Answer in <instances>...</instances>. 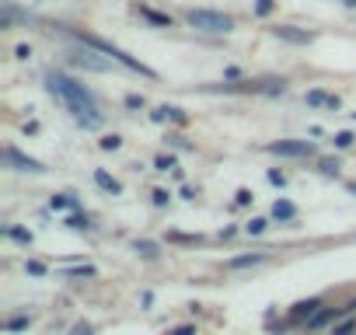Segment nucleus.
<instances>
[{"label": "nucleus", "mask_w": 356, "mask_h": 335, "mask_svg": "<svg viewBox=\"0 0 356 335\" xmlns=\"http://www.w3.org/2000/svg\"><path fill=\"white\" fill-rule=\"evenodd\" d=\"M168 168H175V157H158V172H168Z\"/></svg>", "instance_id": "nucleus-29"}, {"label": "nucleus", "mask_w": 356, "mask_h": 335, "mask_svg": "<svg viewBox=\"0 0 356 335\" xmlns=\"http://www.w3.org/2000/svg\"><path fill=\"white\" fill-rule=\"evenodd\" d=\"M4 168H14V172H28V175H42V172H45V164H42V161H35V157L21 154L14 143H8V147H4Z\"/></svg>", "instance_id": "nucleus-4"}, {"label": "nucleus", "mask_w": 356, "mask_h": 335, "mask_svg": "<svg viewBox=\"0 0 356 335\" xmlns=\"http://www.w3.org/2000/svg\"><path fill=\"white\" fill-rule=\"evenodd\" d=\"M234 203H238V206H248V203H251V192H248V189H238V199H234Z\"/></svg>", "instance_id": "nucleus-27"}, {"label": "nucleus", "mask_w": 356, "mask_h": 335, "mask_svg": "<svg viewBox=\"0 0 356 335\" xmlns=\"http://www.w3.org/2000/svg\"><path fill=\"white\" fill-rule=\"evenodd\" d=\"M140 18H147L150 25H161V28H171V18H168V14H158V11H150V8H140Z\"/></svg>", "instance_id": "nucleus-13"}, {"label": "nucleus", "mask_w": 356, "mask_h": 335, "mask_svg": "<svg viewBox=\"0 0 356 335\" xmlns=\"http://www.w3.org/2000/svg\"><path fill=\"white\" fill-rule=\"evenodd\" d=\"M8 238H14L18 245H32V231H21V227H4Z\"/></svg>", "instance_id": "nucleus-16"}, {"label": "nucleus", "mask_w": 356, "mask_h": 335, "mask_svg": "<svg viewBox=\"0 0 356 335\" xmlns=\"http://www.w3.org/2000/svg\"><path fill=\"white\" fill-rule=\"evenodd\" d=\"M269 182L283 189V185H286V175H283V172H269Z\"/></svg>", "instance_id": "nucleus-26"}, {"label": "nucleus", "mask_w": 356, "mask_h": 335, "mask_svg": "<svg viewBox=\"0 0 356 335\" xmlns=\"http://www.w3.org/2000/svg\"><path fill=\"white\" fill-rule=\"evenodd\" d=\"M353 119H356V112H353Z\"/></svg>", "instance_id": "nucleus-38"}, {"label": "nucleus", "mask_w": 356, "mask_h": 335, "mask_svg": "<svg viewBox=\"0 0 356 335\" xmlns=\"http://www.w3.org/2000/svg\"><path fill=\"white\" fill-rule=\"evenodd\" d=\"M259 262H266V252H251V255H238V258H231L227 265H231V269H248V265H259Z\"/></svg>", "instance_id": "nucleus-11"}, {"label": "nucleus", "mask_w": 356, "mask_h": 335, "mask_svg": "<svg viewBox=\"0 0 356 335\" xmlns=\"http://www.w3.org/2000/svg\"><path fill=\"white\" fill-rule=\"evenodd\" d=\"M318 307H322V301H318V297L300 301V304L293 307V318H311V314H318Z\"/></svg>", "instance_id": "nucleus-12"}, {"label": "nucleus", "mask_w": 356, "mask_h": 335, "mask_svg": "<svg viewBox=\"0 0 356 335\" xmlns=\"http://www.w3.org/2000/svg\"><path fill=\"white\" fill-rule=\"evenodd\" d=\"M67 227H74V231H91V220H87L84 213H70V216H67Z\"/></svg>", "instance_id": "nucleus-14"}, {"label": "nucleus", "mask_w": 356, "mask_h": 335, "mask_svg": "<svg viewBox=\"0 0 356 335\" xmlns=\"http://www.w3.org/2000/svg\"><path fill=\"white\" fill-rule=\"evenodd\" d=\"M165 203H168V192L158 189V192H154V206H165Z\"/></svg>", "instance_id": "nucleus-31"}, {"label": "nucleus", "mask_w": 356, "mask_h": 335, "mask_svg": "<svg viewBox=\"0 0 356 335\" xmlns=\"http://www.w3.org/2000/svg\"><path fill=\"white\" fill-rule=\"evenodd\" d=\"M322 172H325V175H335V172H339V161H322Z\"/></svg>", "instance_id": "nucleus-25"}, {"label": "nucleus", "mask_w": 356, "mask_h": 335, "mask_svg": "<svg viewBox=\"0 0 356 335\" xmlns=\"http://www.w3.org/2000/svg\"><path fill=\"white\" fill-rule=\"evenodd\" d=\"M273 35L276 39H283V42H290V45H308L315 35L311 32H300V28H293V25H276L273 28Z\"/></svg>", "instance_id": "nucleus-6"}, {"label": "nucleus", "mask_w": 356, "mask_h": 335, "mask_svg": "<svg viewBox=\"0 0 356 335\" xmlns=\"http://www.w3.org/2000/svg\"><path fill=\"white\" fill-rule=\"evenodd\" d=\"M342 4H349V8H356V0H342Z\"/></svg>", "instance_id": "nucleus-37"}, {"label": "nucleus", "mask_w": 356, "mask_h": 335, "mask_svg": "<svg viewBox=\"0 0 356 335\" xmlns=\"http://www.w3.org/2000/svg\"><path fill=\"white\" fill-rule=\"evenodd\" d=\"M266 227H269V220H262V216H251V220L244 223V231H248V234H262Z\"/></svg>", "instance_id": "nucleus-17"}, {"label": "nucleus", "mask_w": 356, "mask_h": 335, "mask_svg": "<svg viewBox=\"0 0 356 335\" xmlns=\"http://www.w3.org/2000/svg\"><path fill=\"white\" fill-rule=\"evenodd\" d=\"M353 140H356L353 133H335V140H332V143H335V147H353Z\"/></svg>", "instance_id": "nucleus-21"}, {"label": "nucleus", "mask_w": 356, "mask_h": 335, "mask_svg": "<svg viewBox=\"0 0 356 335\" xmlns=\"http://www.w3.org/2000/svg\"><path fill=\"white\" fill-rule=\"evenodd\" d=\"M266 150L276 157H311L315 143L311 140H273V143H266Z\"/></svg>", "instance_id": "nucleus-5"}, {"label": "nucleus", "mask_w": 356, "mask_h": 335, "mask_svg": "<svg viewBox=\"0 0 356 335\" xmlns=\"http://www.w3.org/2000/svg\"><path fill=\"white\" fill-rule=\"evenodd\" d=\"M276 8V0H259V4H255V14H269Z\"/></svg>", "instance_id": "nucleus-23"}, {"label": "nucleus", "mask_w": 356, "mask_h": 335, "mask_svg": "<svg viewBox=\"0 0 356 335\" xmlns=\"http://www.w3.org/2000/svg\"><path fill=\"white\" fill-rule=\"evenodd\" d=\"M42 81H45V91L53 94L81 126H87V130H98V126H101L98 101H94V94H91L81 81H74V77L63 74V70H45Z\"/></svg>", "instance_id": "nucleus-1"}, {"label": "nucleus", "mask_w": 356, "mask_h": 335, "mask_svg": "<svg viewBox=\"0 0 356 335\" xmlns=\"http://www.w3.org/2000/svg\"><path fill=\"white\" fill-rule=\"evenodd\" d=\"M346 189H349V192H353V196H356V182H349V185H346Z\"/></svg>", "instance_id": "nucleus-36"}, {"label": "nucleus", "mask_w": 356, "mask_h": 335, "mask_svg": "<svg viewBox=\"0 0 356 335\" xmlns=\"http://www.w3.org/2000/svg\"><path fill=\"white\" fill-rule=\"evenodd\" d=\"M94 182H98V189H105V192H112V196H119V192H123V185H119L109 172H101V168L94 172Z\"/></svg>", "instance_id": "nucleus-9"}, {"label": "nucleus", "mask_w": 356, "mask_h": 335, "mask_svg": "<svg viewBox=\"0 0 356 335\" xmlns=\"http://www.w3.org/2000/svg\"><path fill=\"white\" fill-rule=\"evenodd\" d=\"M126 105H129V108H143V98H140V94H129Z\"/></svg>", "instance_id": "nucleus-30"}, {"label": "nucleus", "mask_w": 356, "mask_h": 335, "mask_svg": "<svg viewBox=\"0 0 356 335\" xmlns=\"http://www.w3.org/2000/svg\"><path fill=\"white\" fill-rule=\"evenodd\" d=\"M168 335H196V328H192V325H182V328H175V332H168Z\"/></svg>", "instance_id": "nucleus-33"}, {"label": "nucleus", "mask_w": 356, "mask_h": 335, "mask_svg": "<svg viewBox=\"0 0 356 335\" xmlns=\"http://www.w3.org/2000/svg\"><path fill=\"white\" fill-rule=\"evenodd\" d=\"M70 335H91V325H77V328H74Z\"/></svg>", "instance_id": "nucleus-35"}, {"label": "nucleus", "mask_w": 356, "mask_h": 335, "mask_svg": "<svg viewBox=\"0 0 356 335\" xmlns=\"http://www.w3.org/2000/svg\"><path fill=\"white\" fill-rule=\"evenodd\" d=\"M308 105H325V108H342V101L335 94H325V91H308Z\"/></svg>", "instance_id": "nucleus-8"}, {"label": "nucleus", "mask_w": 356, "mask_h": 335, "mask_svg": "<svg viewBox=\"0 0 356 335\" xmlns=\"http://www.w3.org/2000/svg\"><path fill=\"white\" fill-rule=\"evenodd\" d=\"M133 248H136V252H140L143 258H158V255H161V248H158L154 241H136Z\"/></svg>", "instance_id": "nucleus-15"}, {"label": "nucleus", "mask_w": 356, "mask_h": 335, "mask_svg": "<svg viewBox=\"0 0 356 335\" xmlns=\"http://www.w3.org/2000/svg\"><path fill=\"white\" fill-rule=\"evenodd\" d=\"M353 332H356V321H346V325H339L332 335H353Z\"/></svg>", "instance_id": "nucleus-24"}, {"label": "nucleus", "mask_w": 356, "mask_h": 335, "mask_svg": "<svg viewBox=\"0 0 356 335\" xmlns=\"http://www.w3.org/2000/svg\"><path fill=\"white\" fill-rule=\"evenodd\" d=\"M25 269H28L32 276H45V265H42V262H28Z\"/></svg>", "instance_id": "nucleus-28"}, {"label": "nucleus", "mask_w": 356, "mask_h": 335, "mask_svg": "<svg viewBox=\"0 0 356 335\" xmlns=\"http://www.w3.org/2000/svg\"><path fill=\"white\" fill-rule=\"evenodd\" d=\"M70 276H94L91 265H81V269H70Z\"/></svg>", "instance_id": "nucleus-32"}, {"label": "nucleus", "mask_w": 356, "mask_h": 335, "mask_svg": "<svg viewBox=\"0 0 356 335\" xmlns=\"http://www.w3.org/2000/svg\"><path fill=\"white\" fill-rule=\"evenodd\" d=\"M14 52H18V60H28V56H32V49H28V45H18Z\"/></svg>", "instance_id": "nucleus-34"}, {"label": "nucleus", "mask_w": 356, "mask_h": 335, "mask_svg": "<svg viewBox=\"0 0 356 335\" xmlns=\"http://www.w3.org/2000/svg\"><path fill=\"white\" fill-rule=\"evenodd\" d=\"M293 216H297V206H293V203H286V199H276V203H273V220L283 223V220H293Z\"/></svg>", "instance_id": "nucleus-10"}, {"label": "nucleus", "mask_w": 356, "mask_h": 335, "mask_svg": "<svg viewBox=\"0 0 356 335\" xmlns=\"http://www.w3.org/2000/svg\"><path fill=\"white\" fill-rule=\"evenodd\" d=\"M70 39H77V42H84V45H91V49H98V52H105V56H112L116 63H123L129 74H140V77H150L154 81L158 74L150 70V67H143L140 60H133V56L126 52V49H119V45H112V42H105V39H98V35H91V32H74V28H63Z\"/></svg>", "instance_id": "nucleus-2"}, {"label": "nucleus", "mask_w": 356, "mask_h": 335, "mask_svg": "<svg viewBox=\"0 0 356 335\" xmlns=\"http://www.w3.org/2000/svg\"><path fill=\"white\" fill-rule=\"evenodd\" d=\"M14 21H32L28 11H18L14 0H0V28H11Z\"/></svg>", "instance_id": "nucleus-7"}, {"label": "nucleus", "mask_w": 356, "mask_h": 335, "mask_svg": "<svg viewBox=\"0 0 356 335\" xmlns=\"http://www.w3.org/2000/svg\"><path fill=\"white\" fill-rule=\"evenodd\" d=\"M98 147H101V150H119V147H123V140L112 133V136H101V143H98Z\"/></svg>", "instance_id": "nucleus-19"}, {"label": "nucleus", "mask_w": 356, "mask_h": 335, "mask_svg": "<svg viewBox=\"0 0 356 335\" xmlns=\"http://www.w3.org/2000/svg\"><path fill=\"white\" fill-rule=\"evenodd\" d=\"M185 25H189V28H199V32H231V28H234V18L224 14V11L196 8V11H185Z\"/></svg>", "instance_id": "nucleus-3"}, {"label": "nucleus", "mask_w": 356, "mask_h": 335, "mask_svg": "<svg viewBox=\"0 0 356 335\" xmlns=\"http://www.w3.org/2000/svg\"><path fill=\"white\" fill-rule=\"evenodd\" d=\"M49 206H53V210H70V206H77L70 196H53V203H49Z\"/></svg>", "instance_id": "nucleus-20"}, {"label": "nucleus", "mask_w": 356, "mask_h": 335, "mask_svg": "<svg viewBox=\"0 0 356 335\" xmlns=\"http://www.w3.org/2000/svg\"><path fill=\"white\" fill-rule=\"evenodd\" d=\"M168 238H171V241H178V245H196V241H199L196 234H168Z\"/></svg>", "instance_id": "nucleus-22"}, {"label": "nucleus", "mask_w": 356, "mask_h": 335, "mask_svg": "<svg viewBox=\"0 0 356 335\" xmlns=\"http://www.w3.org/2000/svg\"><path fill=\"white\" fill-rule=\"evenodd\" d=\"M28 325H32V318H11V321H4V332H21Z\"/></svg>", "instance_id": "nucleus-18"}]
</instances>
